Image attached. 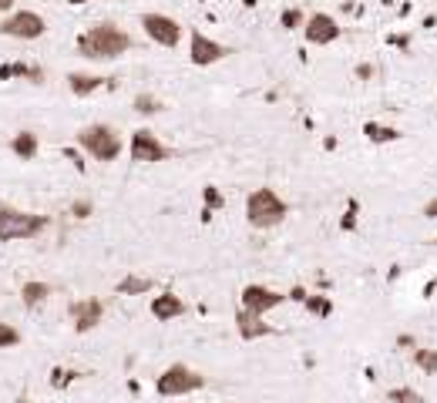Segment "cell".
I'll use <instances>...</instances> for the list:
<instances>
[{"label": "cell", "instance_id": "6da1fadb", "mask_svg": "<svg viewBox=\"0 0 437 403\" xmlns=\"http://www.w3.org/2000/svg\"><path fill=\"white\" fill-rule=\"evenodd\" d=\"M128 50H131V34L122 30L118 24H111V21H101V24H95L91 30H84L77 37V54L91 57V61H115V57H122Z\"/></svg>", "mask_w": 437, "mask_h": 403}, {"label": "cell", "instance_id": "7a4b0ae2", "mask_svg": "<svg viewBox=\"0 0 437 403\" xmlns=\"http://www.w3.org/2000/svg\"><path fill=\"white\" fill-rule=\"evenodd\" d=\"M286 215H289V205H286V199H280L276 188L262 185V188H253L246 195V222L253 228H259V232L283 226Z\"/></svg>", "mask_w": 437, "mask_h": 403}, {"label": "cell", "instance_id": "3957f363", "mask_svg": "<svg viewBox=\"0 0 437 403\" xmlns=\"http://www.w3.org/2000/svg\"><path fill=\"white\" fill-rule=\"evenodd\" d=\"M51 226L48 215L14 208L7 202H0V242H17V239H37L44 228Z\"/></svg>", "mask_w": 437, "mask_h": 403}, {"label": "cell", "instance_id": "277c9868", "mask_svg": "<svg viewBox=\"0 0 437 403\" xmlns=\"http://www.w3.org/2000/svg\"><path fill=\"white\" fill-rule=\"evenodd\" d=\"M77 145L88 151L95 161H115L118 155H122V148H125V141H122V135L115 131L111 125H104V121H98V125H88L77 131Z\"/></svg>", "mask_w": 437, "mask_h": 403}, {"label": "cell", "instance_id": "5b68a950", "mask_svg": "<svg viewBox=\"0 0 437 403\" xmlns=\"http://www.w3.org/2000/svg\"><path fill=\"white\" fill-rule=\"evenodd\" d=\"M202 386H206V377L199 370H192L188 363H172V366H165L155 377V393L165 397V400L168 397H188V393H195Z\"/></svg>", "mask_w": 437, "mask_h": 403}, {"label": "cell", "instance_id": "8992f818", "mask_svg": "<svg viewBox=\"0 0 437 403\" xmlns=\"http://www.w3.org/2000/svg\"><path fill=\"white\" fill-rule=\"evenodd\" d=\"M128 155H131L135 165H158V161L172 158V148L155 135L152 128H138V131H131Z\"/></svg>", "mask_w": 437, "mask_h": 403}, {"label": "cell", "instance_id": "52a82bcc", "mask_svg": "<svg viewBox=\"0 0 437 403\" xmlns=\"http://www.w3.org/2000/svg\"><path fill=\"white\" fill-rule=\"evenodd\" d=\"M239 309H246V313H256V316H269L273 309H280L286 302V293L280 289H269V286H262V282H249V286H242V293H239Z\"/></svg>", "mask_w": 437, "mask_h": 403}, {"label": "cell", "instance_id": "ba28073f", "mask_svg": "<svg viewBox=\"0 0 437 403\" xmlns=\"http://www.w3.org/2000/svg\"><path fill=\"white\" fill-rule=\"evenodd\" d=\"M44 30H48V21L37 10H14L0 24L3 37H17V41H37V37H44Z\"/></svg>", "mask_w": 437, "mask_h": 403}, {"label": "cell", "instance_id": "9c48e42d", "mask_svg": "<svg viewBox=\"0 0 437 403\" xmlns=\"http://www.w3.org/2000/svg\"><path fill=\"white\" fill-rule=\"evenodd\" d=\"M229 54H232V48L212 41V37L202 34V30H192V37H188V61H192L195 68H212V64H219V61L229 57Z\"/></svg>", "mask_w": 437, "mask_h": 403}, {"label": "cell", "instance_id": "30bf717a", "mask_svg": "<svg viewBox=\"0 0 437 403\" xmlns=\"http://www.w3.org/2000/svg\"><path fill=\"white\" fill-rule=\"evenodd\" d=\"M142 27H145V34L152 37L158 48H179L182 41V24L175 17H168V14H142Z\"/></svg>", "mask_w": 437, "mask_h": 403}, {"label": "cell", "instance_id": "8fae6325", "mask_svg": "<svg viewBox=\"0 0 437 403\" xmlns=\"http://www.w3.org/2000/svg\"><path fill=\"white\" fill-rule=\"evenodd\" d=\"M340 24H336L330 14H323V10H316V14H309L307 24H303V37H307V44L313 48H327V44H333L340 41Z\"/></svg>", "mask_w": 437, "mask_h": 403}, {"label": "cell", "instance_id": "7c38bea8", "mask_svg": "<svg viewBox=\"0 0 437 403\" xmlns=\"http://www.w3.org/2000/svg\"><path fill=\"white\" fill-rule=\"evenodd\" d=\"M104 320V302L88 296V299L71 302V323H75V333H91Z\"/></svg>", "mask_w": 437, "mask_h": 403}, {"label": "cell", "instance_id": "4fadbf2b", "mask_svg": "<svg viewBox=\"0 0 437 403\" xmlns=\"http://www.w3.org/2000/svg\"><path fill=\"white\" fill-rule=\"evenodd\" d=\"M235 333H239L246 343H259V340H269V336L276 333V326H269L266 316H256V313L239 309V313H235Z\"/></svg>", "mask_w": 437, "mask_h": 403}, {"label": "cell", "instance_id": "5bb4252c", "mask_svg": "<svg viewBox=\"0 0 437 403\" xmlns=\"http://www.w3.org/2000/svg\"><path fill=\"white\" fill-rule=\"evenodd\" d=\"M148 309H152V316L158 320V323H172V320H182V316H185V309H188V306H185V299H182L179 293L165 289V293H158V296H155Z\"/></svg>", "mask_w": 437, "mask_h": 403}, {"label": "cell", "instance_id": "9a60e30c", "mask_svg": "<svg viewBox=\"0 0 437 403\" xmlns=\"http://www.w3.org/2000/svg\"><path fill=\"white\" fill-rule=\"evenodd\" d=\"M101 88H104L101 75H84V71H71V75H68V91L77 95V98H88V95H95V91H101Z\"/></svg>", "mask_w": 437, "mask_h": 403}, {"label": "cell", "instance_id": "2e32d148", "mask_svg": "<svg viewBox=\"0 0 437 403\" xmlns=\"http://www.w3.org/2000/svg\"><path fill=\"white\" fill-rule=\"evenodd\" d=\"M363 138L370 141V145H394V141H400L404 135H400V128L394 125H380V121H363Z\"/></svg>", "mask_w": 437, "mask_h": 403}, {"label": "cell", "instance_id": "e0dca14e", "mask_svg": "<svg viewBox=\"0 0 437 403\" xmlns=\"http://www.w3.org/2000/svg\"><path fill=\"white\" fill-rule=\"evenodd\" d=\"M10 151H14L21 161H34L37 151H41V141H37L34 131H17V135L10 138Z\"/></svg>", "mask_w": 437, "mask_h": 403}, {"label": "cell", "instance_id": "ac0fdd59", "mask_svg": "<svg viewBox=\"0 0 437 403\" xmlns=\"http://www.w3.org/2000/svg\"><path fill=\"white\" fill-rule=\"evenodd\" d=\"M51 296V286L48 282H37V279H30L21 286V302H24L27 309H37V306H44Z\"/></svg>", "mask_w": 437, "mask_h": 403}, {"label": "cell", "instance_id": "d6986e66", "mask_svg": "<svg viewBox=\"0 0 437 403\" xmlns=\"http://www.w3.org/2000/svg\"><path fill=\"white\" fill-rule=\"evenodd\" d=\"M303 309H307L313 320H330L333 316V296H323V293H309L303 299Z\"/></svg>", "mask_w": 437, "mask_h": 403}, {"label": "cell", "instance_id": "ffe728a7", "mask_svg": "<svg viewBox=\"0 0 437 403\" xmlns=\"http://www.w3.org/2000/svg\"><path fill=\"white\" fill-rule=\"evenodd\" d=\"M414 366L427 377H437V350L434 346H417L414 350Z\"/></svg>", "mask_w": 437, "mask_h": 403}, {"label": "cell", "instance_id": "44dd1931", "mask_svg": "<svg viewBox=\"0 0 437 403\" xmlns=\"http://www.w3.org/2000/svg\"><path fill=\"white\" fill-rule=\"evenodd\" d=\"M148 289H152L148 276H125L118 282V296H145Z\"/></svg>", "mask_w": 437, "mask_h": 403}, {"label": "cell", "instance_id": "7402d4cb", "mask_svg": "<svg viewBox=\"0 0 437 403\" xmlns=\"http://www.w3.org/2000/svg\"><path fill=\"white\" fill-rule=\"evenodd\" d=\"M387 403H424V393L420 390H414V386H390L387 390Z\"/></svg>", "mask_w": 437, "mask_h": 403}, {"label": "cell", "instance_id": "603a6c76", "mask_svg": "<svg viewBox=\"0 0 437 403\" xmlns=\"http://www.w3.org/2000/svg\"><path fill=\"white\" fill-rule=\"evenodd\" d=\"M131 108H135L138 115L152 118V115H158V111H162L165 104H162V101L155 98V95H148V91H142V95H135V104H131Z\"/></svg>", "mask_w": 437, "mask_h": 403}, {"label": "cell", "instance_id": "cb8c5ba5", "mask_svg": "<svg viewBox=\"0 0 437 403\" xmlns=\"http://www.w3.org/2000/svg\"><path fill=\"white\" fill-rule=\"evenodd\" d=\"M303 24H307V14L300 7H286L283 14H280V27L283 30H303Z\"/></svg>", "mask_w": 437, "mask_h": 403}, {"label": "cell", "instance_id": "d4e9b609", "mask_svg": "<svg viewBox=\"0 0 437 403\" xmlns=\"http://www.w3.org/2000/svg\"><path fill=\"white\" fill-rule=\"evenodd\" d=\"M357 226H360V202L347 199V212H343V219H340V228H343V232H357Z\"/></svg>", "mask_w": 437, "mask_h": 403}, {"label": "cell", "instance_id": "484cf974", "mask_svg": "<svg viewBox=\"0 0 437 403\" xmlns=\"http://www.w3.org/2000/svg\"><path fill=\"white\" fill-rule=\"evenodd\" d=\"M202 208H208L212 215H215L219 208H226V195L219 192V185H206V188H202Z\"/></svg>", "mask_w": 437, "mask_h": 403}, {"label": "cell", "instance_id": "4316f807", "mask_svg": "<svg viewBox=\"0 0 437 403\" xmlns=\"http://www.w3.org/2000/svg\"><path fill=\"white\" fill-rule=\"evenodd\" d=\"M21 329L10 326V323H0V350H14V346H21Z\"/></svg>", "mask_w": 437, "mask_h": 403}, {"label": "cell", "instance_id": "83f0119b", "mask_svg": "<svg viewBox=\"0 0 437 403\" xmlns=\"http://www.w3.org/2000/svg\"><path fill=\"white\" fill-rule=\"evenodd\" d=\"M30 71V64H21V61H14V64H3L0 68V81H10V77H27Z\"/></svg>", "mask_w": 437, "mask_h": 403}, {"label": "cell", "instance_id": "f1b7e54d", "mask_svg": "<svg viewBox=\"0 0 437 403\" xmlns=\"http://www.w3.org/2000/svg\"><path fill=\"white\" fill-rule=\"evenodd\" d=\"M75 377H77V373H71V370H61V366H57V370L51 373V383L57 386V390H61V386H68V383H71Z\"/></svg>", "mask_w": 437, "mask_h": 403}, {"label": "cell", "instance_id": "f546056e", "mask_svg": "<svg viewBox=\"0 0 437 403\" xmlns=\"http://www.w3.org/2000/svg\"><path fill=\"white\" fill-rule=\"evenodd\" d=\"M91 212H95V205H91L88 199H81V202H75V205H71V215H75V219H88Z\"/></svg>", "mask_w": 437, "mask_h": 403}, {"label": "cell", "instance_id": "4dcf8cb0", "mask_svg": "<svg viewBox=\"0 0 437 403\" xmlns=\"http://www.w3.org/2000/svg\"><path fill=\"white\" fill-rule=\"evenodd\" d=\"M397 350L414 353L417 350V336H414V333H400V336H397Z\"/></svg>", "mask_w": 437, "mask_h": 403}, {"label": "cell", "instance_id": "1f68e13d", "mask_svg": "<svg viewBox=\"0 0 437 403\" xmlns=\"http://www.w3.org/2000/svg\"><path fill=\"white\" fill-rule=\"evenodd\" d=\"M309 296V289L307 286H293L289 293H286V302H296V306H303V299Z\"/></svg>", "mask_w": 437, "mask_h": 403}, {"label": "cell", "instance_id": "d6a6232c", "mask_svg": "<svg viewBox=\"0 0 437 403\" xmlns=\"http://www.w3.org/2000/svg\"><path fill=\"white\" fill-rule=\"evenodd\" d=\"M387 44H397L404 54H411V34H394V37H387Z\"/></svg>", "mask_w": 437, "mask_h": 403}, {"label": "cell", "instance_id": "836d02e7", "mask_svg": "<svg viewBox=\"0 0 437 403\" xmlns=\"http://www.w3.org/2000/svg\"><path fill=\"white\" fill-rule=\"evenodd\" d=\"M420 215H424V219H431V222H437V195H434V199H427V202H424Z\"/></svg>", "mask_w": 437, "mask_h": 403}, {"label": "cell", "instance_id": "e575fe53", "mask_svg": "<svg viewBox=\"0 0 437 403\" xmlns=\"http://www.w3.org/2000/svg\"><path fill=\"white\" fill-rule=\"evenodd\" d=\"M353 75H357V81H373L377 71H373V64H357V71H353Z\"/></svg>", "mask_w": 437, "mask_h": 403}, {"label": "cell", "instance_id": "d590c367", "mask_svg": "<svg viewBox=\"0 0 437 403\" xmlns=\"http://www.w3.org/2000/svg\"><path fill=\"white\" fill-rule=\"evenodd\" d=\"M14 3H17V0H0V14H3V10H10Z\"/></svg>", "mask_w": 437, "mask_h": 403}, {"label": "cell", "instance_id": "8d00e7d4", "mask_svg": "<svg viewBox=\"0 0 437 403\" xmlns=\"http://www.w3.org/2000/svg\"><path fill=\"white\" fill-rule=\"evenodd\" d=\"M242 7H256V0H242Z\"/></svg>", "mask_w": 437, "mask_h": 403}, {"label": "cell", "instance_id": "74e56055", "mask_svg": "<svg viewBox=\"0 0 437 403\" xmlns=\"http://www.w3.org/2000/svg\"><path fill=\"white\" fill-rule=\"evenodd\" d=\"M68 3H75V7H81V3H88V0H68Z\"/></svg>", "mask_w": 437, "mask_h": 403}, {"label": "cell", "instance_id": "f35d334b", "mask_svg": "<svg viewBox=\"0 0 437 403\" xmlns=\"http://www.w3.org/2000/svg\"><path fill=\"white\" fill-rule=\"evenodd\" d=\"M434 246H437V239H434Z\"/></svg>", "mask_w": 437, "mask_h": 403}]
</instances>
